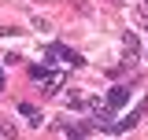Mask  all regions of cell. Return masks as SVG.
Instances as JSON below:
<instances>
[{
	"instance_id": "9c48e42d",
	"label": "cell",
	"mask_w": 148,
	"mask_h": 140,
	"mask_svg": "<svg viewBox=\"0 0 148 140\" xmlns=\"http://www.w3.org/2000/svg\"><path fill=\"white\" fill-rule=\"evenodd\" d=\"M4 85H8V77H4V70H0V92H4Z\"/></svg>"
},
{
	"instance_id": "277c9868",
	"label": "cell",
	"mask_w": 148,
	"mask_h": 140,
	"mask_svg": "<svg viewBox=\"0 0 148 140\" xmlns=\"http://www.w3.org/2000/svg\"><path fill=\"white\" fill-rule=\"evenodd\" d=\"M59 129H67L71 140H82L85 133H92V122H59Z\"/></svg>"
},
{
	"instance_id": "30bf717a",
	"label": "cell",
	"mask_w": 148,
	"mask_h": 140,
	"mask_svg": "<svg viewBox=\"0 0 148 140\" xmlns=\"http://www.w3.org/2000/svg\"><path fill=\"white\" fill-rule=\"evenodd\" d=\"M145 4H148V0H145Z\"/></svg>"
},
{
	"instance_id": "8992f818",
	"label": "cell",
	"mask_w": 148,
	"mask_h": 140,
	"mask_svg": "<svg viewBox=\"0 0 148 140\" xmlns=\"http://www.w3.org/2000/svg\"><path fill=\"white\" fill-rule=\"evenodd\" d=\"M18 114H22V118H30V125H41V111H37L34 103H18Z\"/></svg>"
},
{
	"instance_id": "52a82bcc",
	"label": "cell",
	"mask_w": 148,
	"mask_h": 140,
	"mask_svg": "<svg viewBox=\"0 0 148 140\" xmlns=\"http://www.w3.org/2000/svg\"><path fill=\"white\" fill-rule=\"evenodd\" d=\"M0 137H4V140H15V125H8V122H0Z\"/></svg>"
},
{
	"instance_id": "6da1fadb",
	"label": "cell",
	"mask_w": 148,
	"mask_h": 140,
	"mask_svg": "<svg viewBox=\"0 0 148 140\" xmlns=\"http://www.w3.org/2000/svg\"><path fill=\"white\" fill-rule=\"evenodd\" d=\"M48 59H59V63H67V67H85V59L67 48V44H48Z\"/></svg>"
},
{
	"instance_id": "ba28073f",
	"label": "cell",
	"mask_w": 148,
	"mask_h": 140,
	"mask_svg": "<svg viewBox=\"0 0 148 140\" xmlns=\"http://www.w3.org/2000/svg\"><path fill=\"white\" fill-rule=\"evenodd\" d=\"M45 74H48V70L41 67V63H34V67H30V77H34V81H41V77H45Z\"/></svg>"
},
{
	"instance_id": "3957f363",
	"label": "cell",
	"mask_w": 148,
	"mask_h": 140,
	"mask_svg": "<svg viewBox=\"0 0 148 140\" xmlns=\"http://www.w3.org/2000/svg\"><path fill=\"white\" fill-rule=\"evenodd\" d=\"M122 48H126V67H133L137 63V55H141V41H137V33H122Z\"/></svg>"
},
{
	"instance_id": "5b68a950",
	"label": "cell",
	"mask_w": 148,
	"mask_h": 140,
	"mask_svg": "<svg viewBox=\"0 0 148 140\" xmlns=\"http://www.w3.org/2000/svg\"><path fill=\"white\" fill-rule=\"evenodd\" d=\"M41 85H45V92H59V88L67 85V77H63V70H52V74L41 77Z\"/></svg>"
},
{
	"instance_id": "7a4b0ae2",
	"label": "cell",
	"mask_w": 148,
	"mask_h": 140,
	"mask_svg": "<svg viewBox=\"0 0 148 140\" xmlns=\"http://www.w3.org/2000/svg\"><path fill=\"white\" fill-rule=\"evenodd\" d=\"M126 103H130V88H126V85L108 88V100H104V107H108V111H119V107H126Z\"/></svg>"
}]
</instances>
